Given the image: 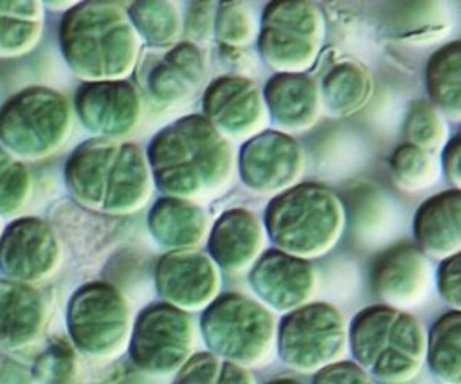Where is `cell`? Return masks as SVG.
<instances>
[{"label":"cell","instance_id":"25","mask_svg":"<svg viewBox=\"0 0 461 384\" xmlns=\"http://www.w3.org/2000/svg\"><path fill=\"white\" fill-rule=\"evenodd\" d=\"M140 9L135 11V22L142 34L153 45H169L176 40L180 32V18L171 4L153 2L139 4Z\"/></svg>","mask_w":461,"mask_h":384},{"label":"cell","instance_id":"18","mask_svg":"<svg viewBox=\"0 0 461 384\" xmlns=\"http://www.w3.org/2000/svg\"><path fill=\"white\" fill-rule=\"evenodd\" d=\"M149 224L160 243L176 249L194 247L207 234V215L202 207L184 198L160 200Z\"/></svg>","mask_w":461,"mask_h":384},{"label":"cell","instance_id":"14","mask_svg":"<svg viewBox=\"0 0 461 384\" xmlns=\"http://www.w3.org/2000/svg\"><path fill=\"white\" fill-rule=\"evenodd\" d=\"M268 117L286 132L306 130L321 114L319 85L308 74L281 72L272 76L263 90Z\"/></svg>","mask_w":461,"mask_h":384},{"label":"cell","instance_id":"9","mask_svg":"<svg viewBox=\"0 0 461 384\" xmlns=\"http://www.w3.org/2000/svg\"><path fill=\"white\" fill-rule=\"evenodd\" d=\"M193 346V321L180 308L157 305L142 314L135 334V359L142 368L169 373L191 357Z\"/></svg>","mask_w":461,"mask_h":384},{"label":"cell","instance_id":"1","mask_svg":"<svg viewBox=\"0 0 461 384\" xmlns=\"http://www.w3.org/2000/svg\"><path fill=\"white\" fill-rule=\"evenodd\" d=\"M158 186L184 200L221 195L234 175L230 142L203 117L187 115L164 128L149 146Z\"/></svg>","mask_w":461,"mask_h":384},{"label":"cell","instance_id":"10","mask_svg":"<svg viewBox=\"0 0 461 384\" xmlns=\"http://www.w3.org/2000/svg\"><path fill=\"white\" fill-rule=\"evenodd\" d=\"M254 294L277 312H290L308 303L315 290V270L304 258L268 249L249 272Z\"/></svg>","mask_w":461,"mask_h":384},{"label":"cell","instance_id":"16","mask_svg":"<svg viewBox=\"0 0 461 384\" xmlns=\"http://www.w3.org/2000/svg\"><path fill=\"white\" fill-rule=\"evenodd\" d=\"M205 65L200 49L184 41L151 67L148 88L160 103H180L191 97L203 81Z\"/></svg>","mask_w":461,"mask_h":384},{"label":"cell","instance_id":"7","mask_svg":"<svg viewBox=\"0 0 461 384\" xmlns=\"http://www.w3.org/2000/svg\"><path fill=\"white\" fill-rule=\"evenodd\" d=\"M205 119L229 141H249L265 132L268 112L259 87L243 76L216 78L203 92Z\"/></svg>","mask_w":461,"mask_h":384},{"label":"cell","instance_id":"20","mask_svg":"<svg viewBox=\"0 0 461 384\" xmlns=\"http://www.w3.org/2000/svg\"><path fill=\"white\" fill-rule=\"evenodd\" d=\"M427 362L443 384H461V312L441 315L427 337Z\"/></svg>","mask_w":461,"mask_h":384},{"label":"cell","instance_id":"11","mask_svg":"<svg viewBox=\"0 0 461 384\" xmlns=\"http://www.w3.org/2000/svg\"><path fill=\"white\" fill-rule=\"evenodd\" d=\"M371 281L375 294L384 305L409 308L427 297L432 269L420 247L402 243L378 258Z\"/></svg>","mask_w":461,"mask_h":384},{"label":"cell","instance_id":"2","mask_svg":"<svg viewBox=\"0 0 461 384\" xmlns=\"http://www.w3.org/2000/svg\"><path fill=\"white\" fill-rule=\"evenodd\" d=\"M357 364L384 384H405L427 357V337L420 321L389 305L362 308L348 328Z\"/></svg>","mask_w":461,"mask_h":384},{"label":"cell","instance_id":"29","mask_svg":"<svg viewBox=\"0 0 461 384\" xmlns=\"http://www.w3.org/2000/svg\"><path fill=\"white\" fill-rule=\"evenodd\" d=\"M441 166L447 175V178L461 189V133L447 141L443 146V155H441Z\"/></svg>","mask_w":461,"mask_h":384},{"label":"cell","instance_id":"27","mask_svg":"<svg viewBox=\"0 0 461 384\" xmlns=\"http://www.w3.org/2000/svg\"><path fill=\"white\" fill-rule=\"evenodd\" d=\"M312 384H375L371 375L357 362L337 361L315 371Z\"/></svg>","mask_w":461,"mask_h":384},{"label":"cell","instance_id":"24","mask_svg":"<svg viewBox=\"0 0 461 384\" xmlns=\"http://www.w3.org/2000/svg\"><path fill=\"white\" fill-rule=\"evenodd\" d=\"M259 23L254 11L243 2L220 4L214 16V36L223 47H245L258 40Z\"/></svg>","mask_w":461,"mask_h":384},{"label":"cell","instance_id":"8","mask_svg":"<svg viewBox=\"0 0 461 384\" xmlns=\"http://www.w3.org/2000/svg\"><path fill=\"white\" fill-rule=\"evenodd\" d=\"M241 182L256 193L285 191L299 180L304 155L295 139L283 132H261L249 139L240 151Z\"/></svg>","mask_w":461,"mask_h":384},{"label":"cell","instance_id":"5","mask_svg":"<svg viewBox=\"0 0 461 384\" xmlns=\"http://www.w3.org/2000/svg\"><path fill=\"white\" fill-rule=\"evenodd\" d=\"M322 38L324 18L312 2H272L261 14L258 47L263 61L277 74H303L313 67Z\"/></svg>","mask_w":461,"mask_h":384},{"label":"cell","instance_id":"21","mask_svg":"<svg viewBox=\"0 0 461 384\" xmlns=\"http://www.w3.org/2000/svg\"><path fill=\"white\" fill-rule=\"evenodd\" d=\"M175 384H256L252 373L214 353H194L180 368Z\"/></svg>","mask_w":461,"mask_h":384},{"label":"cell","instance_id":"22","mask_svg":"<svg viewBox=\"0 0 461 384\" xmlns=\"http://www.w3.org/2000/svg\"><path fill=\"white\" fill-rule=\"evenodd\" d=\"M391 171L394 182L405 191H420L432 186L439 175L438 160L412 144H402L391 157Z\"/></svg>","mask_w":461,"mask_h":384},{"label":"cell","instance_id":"13","mask_svg":"<svg viewBox=\"0 0 461 384\" xmlns=\"http://www.w3.org/2000/svg\"><path fill=\"white\" fill-rule=\"evenodd\" d=\"M263 245L265 225L245 207L223 211L209 233L211 260L230 274L250 269L261 256Z\"/></svg>","mask_w":461,"mask_h":384},{"label":"cell","instance_id":"17","mask_svg":"<svg viewBox=\"0 0 461 384\" xmlns=\"http://www.w3.org/2000/svg\"><path fill=\"white\" fill-rule=\"evenodd\" d=\"M369 72L355 61H340L326 70L319 85L321 106L330 115L346 117L358 112L371 97Z\"/></svg>","mask_w":461,"mask_h":384},{"label":"cell","instance_id":"4","mask_svg":"<svg viewBox=\"0 0 461 384\" xmlns=\"http://www.w3.org/2000/svg\"><path fill=\"white\" fill-rule=\"evenodd\" d=\"M200 326L214 355L243 368L268 361L276 343L274 315L256 299L236 292L221 294L205 306Z\"/></svg>","mask_w":461,"mask_h":384},{"label":"cell","instance_id":"26","mask_svg":"<svg viewBox=\"0 0 461 384\" xmlns=\"http://www.w3.org/2000/svg\"><path fill=\"white\" fill-rule=\"evenodd\" d=\"M439 297L452 308L461 312V252L441 260L436 272Z\"/></svg>","mask_w":461,"mask_h":384},{"label":"cell","instance_id":"6","mask_svg":"<svg viewBox=\"0 0 461 384\" xmlns=\"http://www.w3.org/2000/svg\"><path fill=\"white\" fill-rule=\"evenodd\" d=\"M276 343L277 353L288 368L303 373L319 371L342 357L348 326L333 305L306 303L283 315Z\"/></svg>","mask_w":461,"mask_h":384},{"label":"cell","instance_id":"28","mask_svg":"<svg viewBox=\"0 0 461 384\" xmlns=\"http://www.w3.org/2000/svg\"><path fill=\"white\" fill-rule=\"evenodd\" d=\"M214 16L216 9H212V4H193L187 16V34L196 41H207L214 32Z\"/></svg>","mask_w":461,"mask_h":384},{"label":"cell","instance_id":"19","mask_svg":"<svg viewBox=\"0 0 461 384\" xmlns=\"http://www.w3.org/2000/svg\"><path fill=\"white\" fill-rule=\"evenodd\" d=\"M430 105L439 114L461 121V40L438 49L425 69Z\"/></svg>","mask_w":461,"mask_h":384},{"label":"cell","instance_id":"23","mask_svg":"<svg viewBox=\"0 0 461 384\" xmlns=\"http://www.w3.org/2000/svg\"><path fill=\"white\" fill-rule=\"evenodd\" d=\"M447 135L448 130L438 108L427 101L411 103L405 119V137L409 144L434 155L447 144Z\"/></svg>","mask_w":461,"mask_h":384},{"label":"cell","instance_id":"3","mask_svg":"<svg viewBox=\"0 0 461 384\" xmlns=\"http://www.w3.org/2000/svg\"><path fill=\"white\" fill-rule=\"evenodd\" d=\"M344 222L340 198L315 182L277 193L265 209V231L274 245L304 260L326 254L339 242Z\"/></svg>","mask_w":461,"mask_h":384},{"label":"cell","instance_id":"12","mask_svg":"<svg viewBox=\"0 0 461 384\" xmlns=\"http://www.w3.org/2000/svg\"><path fill=\"white\" fill-rule=\"evenodd\" d=\"M160 294L185 310L209 306L220 290V272L211 256L194 251L166 254L157 270Z\"/></svg>","mask_w":461,"mask_h":384},{"label":"cell","instance_id":"15","mask_svg":"<svg viewBox=\"0 0 461 384\" xmlns=\"http://www.w3.org/2000/svg\"><path fill=\"white\" fill-rule=\"evenodd\" d=\"M414 238L425 256L445 260L461 252V189L429 197L414 215Z\"/></svg>","mask_w":461,"mask_h":384},{"label":"cell","instance_id":"30","mask_svg":"<svg viewBox=\"0 0 461 384\" xmlns=\"http://www.w3.org/2000/svg\"><path fill=\"white\" fill-rule=\"evenodd\" d=\"M267 384H303V382H299V380H295V379H292V377H279V379L268 380Z\"/></svg>","mask_w":461,"mask_h":384}]
</instances>
